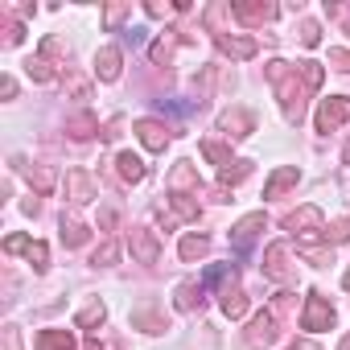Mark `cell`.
Listing matches in <instances>:
<instances>
[{
  "instance_id": "1",
  "label": "cell",
  "mask_w": 350,
  "mask_h": 350,
  "mask_svg": "<svg viewBox=\"0 0 350 350\" xmlns=\"http://www.w3.org/2000/svg\"><path fill=\"white\" fill-rule=\"evenodd\" d=\"M268 79L276 83V95H280V107H284V120L288 124H301L305 120V103H309V83L301 79V70H293L288 62H268Z\"/></svg>"
},
{
  "instance_id": "2",
  "label": "cell",
  "mask_w": 350,
  "mask_h": 350,
  "mask_svg": "<svg viewBox=\"0 0 350 350\" xmlns=\"http://www.w3.org/2000/svg\"><path fill=\"white\" fill-rule=\"evenodd\" d=\"M284 231H288V235H297V243H301V247H313V239H317V235H325V219H321V211H317V206H301V211L284 215Z\"/></svg>"
},
{
  "instance_id": "3",
  "label": "cell",
  "mask_w": 350,
  "mask_h": 350,
  "mask_svg": "<svg viewBox=\"0 0 350 350\" xmlns=\"http://www.w3.org/2000/svg\"><path fill=\"white\" fill-rule=\"evenodd\" d=\"M346 120H350V99L346 95H334V99H321L313 124H317V132H338Z\"/></svg>"
},
{
  "instance_id": "4",
  "label": "cell",
  "mask_w": 350,
  "mask_h": 350,
  "mask_svg": "<svg viewBox=\"0 0 350 350\" xmlns=\"http://www.w3.org/2000/svg\"><path fill=\"white\" fill-rule=\"evenodd\" d=\"M268 342H276V313H272V309L256 313L252 325H247V334H243V346H247V350H260V346H268Z\"/></svg>"
},
{
  "instance_id": "5",
  "label": "cell",
  "mask_w": 350,
  "mask_h": 350,
  "mask_svg": "<svg viewBox=\"0 0 350 350\" xmlns=\"http://www.w3.org/2000/svg\"><path fill=\"white\" fill-rule=\"evenodd\" d=\"M301 325H305V329H329V325H334V305H329L321 293H309L305 313H301Z\"/></svg>"
},
{
  "instance_id": "6",
  "label": "cell",
  "mask_w": 350,
  "mask_h": 350,
  "mask_svg": "<svg viewBox=\"0 0 350 350\" xmlns=\"http://www.w3.org/2000/svg\"><path fill=\"white\" fill-rule=\"evenodd\" d=\"M95 178H91V173L87 169H66V198L75 202V206H87L91 198H95Z\"/></svg>"
},
{
  "instance_id": "7",
  "label": "cell",
  "mask_w": 350,
  "mask_h": 350,
  "mask_svg": "<svg viewBox=\"0 0 350 350\" xmlns=\"http://www.w3.org/2000/svg\"><path fill=\"white\" fill-rule=\"evenodd\" d=\"M219 132H227L231 140H243V136L256 132V116L243 111V107H227V111L219 116Z\"/></svg>"
},
{
  "instance_id": "8",
  "label": "cell",
  "mask_w": 350,
  "mask_h": 350,
  "mask_svg": "<svg viewBox=\"0 0 350 350\" xmlns=\"http://www.w3.org/2000/svg\"><path fill=\"white\" fill-rule=\"evenodd\" d=\"M128 247H132V256H136L140 264H157V260H161V243H157V235H152L148 227H132V231H128Z\"/></svg>"
},
{
  "instance_id": "9",
  "label": "cell",
  "mask_w": 350,
  "mask_h": 350,
  "mask_svg": "<svg viewBox=\"0 0 350 350\" xmlns=\"http://www.w3.org/2000/svg\"><path fill=\"white\" fill-rule=\"evenodd\" d=\"M264 227H268V215H264V211H256V215H247V219H239V223L231 227V243L243 252V247H252V239H256Z\"/></svg>"
},
{
  "instance_id": "10",
  "label": "cell",
  "mask_w": 350,
  "mask_h": 350,
  "mask_svg": "<svg viewBox=\"0 0 350 350\" xmlns=\"http://www.w3.org/2000/svg\"><path fill=\"white\" fill-rule=\"evenodd\" d=\"M215 46L223 50V54H231L235 62H247V58H256V38H235V33H215Z\"/></svg>"
},
{
  "instance_id": "11",
  "label": "cell",
  "mask_w": 350,
  "mask_h": 350,
  "mask_svg": "<svg viewBox=\"0 0 350 350\" xmlns=\"http://www.w3.org/2000/svg\"><path fill=\"white\" fill-rule=\"evenodd\" d=\"M136 136H140V144L152 148V152H165V144H169V128H165L161 120H136Z\"/></svg>"
},
{
  "instance_id": "12",
  "label": "cell",
  "mask_w": 350,
  "mask_h": 350,
  "mask_svg": "<svg viewBox=\"0 0 350 350\" xmlns=\"http://www.w3.org/2000/svg\"><path fill=\"white\" fill-rule=\"evenodd\" d=\"M132 325L144 329V334H165L169 329V317L157 305H140V309H132Z\"/></svg>"
},
{
  "instance_id": "13",
  "label": "cell",
  "mask_w": 350,
  "mask_h": 350,
  "mask_svg": "<svg viewBox=\"0 0 350 350\" xmlns=\"http://www.w3.org/2000/svg\"><path fill=\"white\" fill-rule=\"evenodd\" d=\"M169 190H173V194L194 190V198H198L202 182H198V173H194V165H190V161H178V165H173V173H169Z\"/></svg>"
},
{
  "instance_id": "14",
  "label": "cell",
  "mask_w": 350,
  "mask_h": 350,
  "mask_svg": "<svg viewBox=\"0 0 350 350\" xmlns=\"http://www.w3.org/2000/svg\"><path fill=\"white\" fill-rule=\"evenodd\" d=\"M297 182H301V169H297V165H280L272 178H268V186H264V198H280V194L293 190Z\"/></svg>"
},
{
  "instance_id": "15",
  "label": "cell",
  "mask_w": 350,
  "mask_h": 350,
  "mask_svg": "<svg viewBox=\"0 0 350 350\" xmlns=\"http://www.w3.org/2000/svg\"><path fill=\"white\" fill-rule=\"evenodd\" d=\"M120 62H124L120 50H116V46H103V50L95 54V75H99L103 83H116V79H120Z\"/></svg>"
},
{
  "instance_id": "16",
  "label": "cell",
  "mask_w": 350,
  "mask_h": 350,
  "mask_svg": "<svg viewBox=\"0 0 350 350\" xmlns=\"http://www.w3.org/2000/svg\"><path fill=\"white\" fill-rule=\"evenodd\" d=\"M264 272H268L272 280H288V247H284V243H272V247L264 252Z\"/></svg>"
},
{
  "instance_id": "17",
  "label": "cell",
  "mask_w": 350,
  "mask_h": 350,
  "mask_svg": "<svg viewBox=\"0 0 350 350\" xmlns=\"http://www.w3.org/2000/svg\"><path fill=\"white\" fill-rule=\"evenodd\" d=\"M235 9V21H243V25H264V21H272L276 17V5H231Z\"/></svg>"
},
{
  "instance_id": "18",
  "label": "cell",
  "mask_w": 350,
  "mask_h": 350,
  "mask_svg": "<svg viewBox=\"0 0 350 350\" xmlns=\"http://www.w3.org/2000/svg\"><path fill=\"white\" fill-rule=\"evenodd\" d=\"M116 169H120V178H124V182H132V186H136V182H144V173H148V169H144V161H140L136 152H120V157H116Z\"/></svg>"
},
{
  "instance_id": "19",
  "label": "cell",
  "mask_w": 350,
  "mask_h": 350,
  "mask_svg": "<svg viewBox=\"0 0 350 350\" xmlns=\"http://www.w3.org/2000/svg\"><path fill=\"white\" fill-rule=\"evenodd\" d=\"M66 132H70L75 140H91V136L99 132V120H95L91 111H79V116H70V120H66Z\"/></svg>"
},
{
  "instance_id": "20",
  "label": "cell",
  "mask_w": 350,
  "mask_h": 350,
  "mask_svg": "<svg viewBox=\"0 0 350 350\" xmlns=\"http://www.w3.org/2000/svg\"><path fill=\"white\" fill-rule=\"evenodd\" d=\"M202 293H206L202 280H182V284H178V309H182V313L198 309V305H202Z\"/></svg>"
},
{
  "instance_id": "21",
  "label": "cell",
  "mask_w": 350,
  "mask_h": 350,
  "mask_svg": "<svg viewBox=\"0 0 350 350\" xmlns=\"http://www.w3.org/2000/svg\"><path fill=\"white\" fill-rule=\"evenodd\" d=\"M38 350H79L70 329H42L38 334Z\"/></svg>"
},
{
  "instance_id": "22",
  "label": "cell",
  "mask_w": 350,
  "mask_h": 350,
  "mask_svg": "<svg viewBox=\"0 0 350 350\" xmlns=\"http://www.w3.org/2000/svg\"><path fill=\"white\" fill-rule=\"evenodd\" d=\"M169 206H173V215H169L165 223H178V219H198V198H190V194H173V198H169Z\"/></svg>"
},
{
  "instance_id": "23",
  "label": "cell",
  "mask_w": 350,
  "mask_h": 350,
  "mask_svg": "<svg viewBox=\"0 0 350 350\" xmlns=\"http://www.w3.org/2000/svg\"><path fill=\"white\" fill-rule=\"evenodd\" d=\"M206 252H211V239H206V235H186V239H182V260H186V264L202 260Z\"/></svg>"
},
{
  "instance_id": "24",
  "label": "cell",
  "mask_w": 350,
  "mask_h": 350,
  "mask_svg": "<svg viewBox=\"0 0 350 350\" xmlns=\"http://www.w3.org/2000/svg\"><path fill=\"white\" fill-rule=\"evenodd\" d=\"M202 152H206V157H211V161L219 165V173L235 165V157H231V148H227V144H219V140H202Z\"/></svg>"
},
{
  "instance_id": "25",
  "label": "cell",
  "mask_w": 350,
  "mask_h": 350,
  "mask_svg": "<svg viewBox=\"0 0 350 350\" xmlns=\"http://www.w3.org/2000/svg\"><path fill=\"white\" fill-rule=\"evenodd\" d=\"M62 243H66V247H83V243H87V227H83L79 219H66V215H62Z\"/></svg>"
},
{
  "instance_id": "26",
  "label": "cell",
  "mask_w": 350,
  "mask_h": 350,
  "mask_svg": "<svg viewBox=\"0 0 350 350\" xmlns=\"http://www.w3.org/2000/svg\"><path fill=\"white\" fill-rule=\"evenodd\" d=\"M103 317H107V305H103V301H91V305L75 317V325H79V329H91V325H103Z\"/></svg>"
},
{
  "instance_id": "27",
  "label": "cell",
  "mask_w": 350,
  "mask_h": 350,
  "mask_svg": "<svg viewBox=\"0 0 350 350\" xmlns=\"http://www.w3.org/2000/svg\"><path fill=\"white\" fill-rule=\"evenodd\" d=\"M25 70H29V79H33V83H54V79H58V70L50 66V58H29V62H25Z\"/></svg>"
},
{
  "instance_id": "28",
  "label": "cell",
  "mask_w": 350,
  "mask_h": 350,
  "mask_svg": "<svg viewBox=\"0 0 350 350\" xmlns=\"http://www.w3.org/2000/svg\"><path fill=\"white\" fill-rule=\"evenodd\" d=\"M29 186H33L38 194H50V190H54V169L33 165V169H29Z\"/></svg>"
},
{
  "instance_id": "29",
  "label": "cell",
  "mask_w": 350,
  "mask_h": 350,
  "mask_svg": "<svg viewBox=\"0 0 350 350\" xmlns=\"http://www.w3.org/2000/svg\"><path fill=\"white\" fill-rule=\"evenodd\" d=\"M325 239H329V243H346V239H350V219H334V223L325 227Z\"/></svg>"
},
{
  "instance_id": "30",
  "label": "cell",
  "mask_w": 350,
  "mask_h": 350,
  "mask_svg": "<svg viewBox=\"0 0 350 350\" xmlns=\"http://www.w3.org/2000/svg\"><path fill=\"white\" fill-rule=\"evenodd\" d=\"M128 13H132V5H107V9H103V25H107V29H116Z\"/></svg>"
},
{
  "instance_id": "31",
  "label": "cell",
  "mask_w": 350,
  "mask_h": 350,
  "mask_svg": "<svg viewBox=\"0 0 350 350\" xmlns=\"http://www.w3.org/2000/svg\"><path fill=\"white\" fill-rule=\"evenodd\" d=\"M297 70H301V79L317 91L321 87V62H297Z\"/></svg>"
},
{
  "instance_id": "32",
  "label": "cell",
  "mask_w": 350,
  "mask_h": 350,
  "mask_svg": "<svg viewBox=\"0 0 350 350\" xmlns=\"http://www.w3.org/2000/svg\"><path fill=\"white\" fill-rule=\"evenodd\" d=\"M29 264H33L38 272H46V268H50V247L33 239V247H29Z\"/></svg>"
},
{
  "instance_id": "33",
  "label": "cell",
  "mask_w": 350,
  "mask_h": 350,
  "mask_svg": "<svg viewBox=\"0 0 350 350\" xmlns=\"http://www.w3.org/2000/svg\"><path fill=\"white\" fill-rule=\"evenodd\" d=\"M173 46H178V42H173V38H161V42L152 46V62H157V66H165V62L173 58Z\"/></svg>"
},
{
  "instance_id": "34",
  "label": "cell",
  "mask_w": 350,
  "mask_h": 350,
  "mask_svg": "<svg viewBox=\"0 0 350 350\" xmlns=\"http://www.w3.org/2000/svg\"><path fill=\"white\" fill-rule=\"evenodd\" d=\"M116 256H120V247H116V243H103V247L91 256V264H95V268H107V264H116Z\"/></svg>"
},
{
  "instance_id": "35",
  "label": "cell",
  "mask_w": 350,
  "mask_h": 350,
  "mask_svg": "<svg viewBox=\"0 0 350 350\" xmlns=\"http://www.w3.org/2000/svg\"><path fill=\"white\" fill-rule=\"evenodd\" d=\"M21 38H25V25L13 21V17H5V46H17Z\"/></svg>"
},
{
  "instance_id": "36",
  "label": "cell",
  "mask_w": 350,
  "mask_h": 350,
  "mask_svg": "<svg viewBox=\"0 0 350 350\" xmlns=\"http://www.w3.org/2000/svg\"><path fill=\"white\" fill-rule=\"evenodd\" d=\"M29 247H33V239H29V235H9V239H5V252H9V256H17V252H25V256H29Z\"/></svg>"
},
{
  "instance_id": "37",
  "label": "cell",
  "mask_w": 350,
  "mask_h": 350,
  "mask_svg": "<svg viewBox=\"0 0 350 350\" xmlns=\"http://www.w3.org/2000/svg\"><path fill=\"white\" fill-rule=\"evenodd\" d=\"M301 42H305V46H317V42H321V25H317V21H305V25H301Z\"/></svg>"
},
{
  "instance_id": "38",
  "label": "cell",
  "mask_w": 350,
  "mask_h": 350,
  "mask_svg": "<svg viewBox=\"0 0 350 350\" xmlns=\"http://www.w3.org/2000/svg\"><path fill=\"white\" fill-rule=\"evenodd\" d=\"M329 62H334L338 70H346V75H350V50H329Z\"/></svg>"
},
{
  "instance_id": "39",
  "label": "cell",
  "mask_w": 350,
  "mask_h": 350,
  "mask_svg": "<svg viewBox=\"0 0 350 350\" xmlns=\"http://www.w3.org/2000/svg\"><path fill=\"white\" fill-rule=\"evenodd\" d=\"M5 350H21V329L17 325H5Z\"/></svg>"
},
{
  "instance_id": "40",
  "label": "cell",
  "mask_w": 350,
  "mask_h": 350,
  "mask_svg": "<svg viewBox=\"0 0 350 350\" xmlns=\"http://www.w3.org/2000/svg\"><path fill=\"white\" fill-rule=\"evenodd\" d=\"M0 95H5V99H13V95H17V79H9V75L0 79Z\"/></svg>"
},
{
  "instance_id": "41",
  "label": "cell",
  "mask_w": 350,
  "mask_h": 350,
  "mask_svg": "<svg viewBox=\"0 0 350 350\" xmlns=\"http://www.w3.org/2000/svg\"><path fill=\"white\" fill-rule=\"evenodd\" d=\"M99 227L103 231H116V211H99Z\"/></svg>"
},
{
  "instance_id": "42",
  "label": "cell",
  "mask_w": 350,
  "mask_h": 350,
  "mask_svg": "<svg viewBox=\"0 0 350 350\" xmlns=\"http://www.w3.org/2000/svg\"><path fill=\"white\" fill-rule=\"evenodd\" d=\"M288 305H293V297H288V293H276V301H272V313H284Z\"/></svg>"
},
{
  "instance_id": "43",
  "label": "cell",
  "mask_w": 350,
  "mask_h": 350,
  "mask_svg": "<svg viewBox=\"0 0 350 350\" xmlns=\"http://www.w3.org/2000/svg\"><path fill=\"white\" fill-rule=\"evenodd\" d=\"M293 350H321V346H317V342H297Z\"/></svg>"
},
{
  "instance_id": "44",
  "label": "cell",
  "mask_w": 350,
  "mask_h": 350,
  "mask_svg": "<svg viewBox=\"0 0 350 350\" xmlns=\"http://www.w3.org/2000/svg\"><path fill=\"white\" fill-rule=\"evenodd\" d=\"M338 350H350V334H346V338H342V346H338Z\"/></svg>"
},
{
  "instance_id": "45",
  "label": "cell",
  "mask_w": 350,
  "mask_h": 350,
  "mask_svg": "<svg viewBox=\"0 0 350 350\" xmlns=\"http://www.w3.org/2000/svg\"><path fill=\"white\" fill-rule=\"evenodd\" d=\"M346 288H350V272H346Z\"/></svg>"
}]
</instances>
